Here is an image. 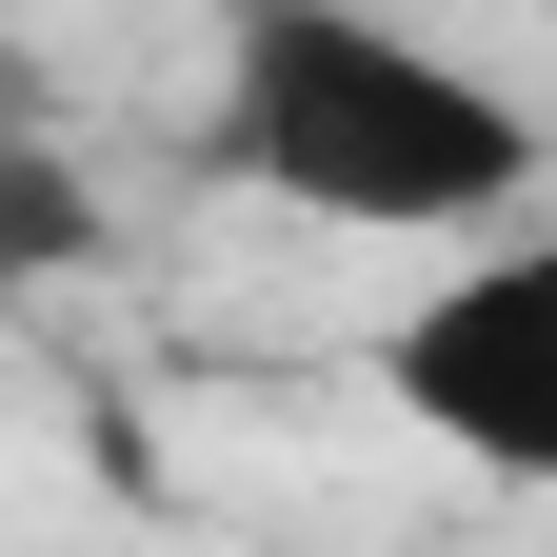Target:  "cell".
Segmentation results:
<instances>
[{
  "label": "cell",
  "mask_w": 557,
  "mask_h": 557,
  "mask_svg": "<svg viewBox=\"0 0 557 557\" xmlns=\"http://www.w3.org/2000/svg\"><path fill=\"white\" fill-rule=\"evenodd\" d=\"M379 398L478 478H557V239H478L438 299L379 338Z\"/></svg>",
  "instance_id": "2"
},
{
  "label": "cell",
  "mask_w": 557,
  "mask_h": 557,
  "mask_svg": "<svg viewBox=\"0 0 557 557\" xmlns=\"http://www.w3.org/2000/svg\"><path fill=\"white\" fill-rule=\"evenodd\" d=\"M220 160L278 199V220L478 239V220H518L537 120L478 81L458 40L379 21V0H239V40H220Z\"/></svg>",
  "instance_id": "1"
},
{
  "label": "cell",
  "mask_w": 557,
  "mask_h": 557,
  "mask_svg": "<svg viewBox=\"0 0 557 557\" xmlns=\"http://www.w3.org/2000/svg\"><path fill=\"white\" fill-rule=\"evenodd\" d=\"M0 220H21L0 259H21V278H60V259H81V180H60V160H21V180H0Z\"/></svg>",
  "instance_id": "3"
}]
</instances>
